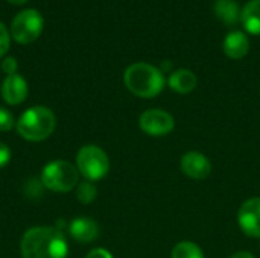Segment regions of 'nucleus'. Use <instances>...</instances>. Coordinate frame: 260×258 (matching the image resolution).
Segmentation results:
<instances>
[{
    "label": "nucleus",
    "instance_id": "1",
    "mask_svg": "<svg viewBox=\"0 0 260 258\" xmlns=\"http://www.w3.org/2000/svg\"><path fill=\"white\" fill-rule=\"evenodd\" d=\"M20 251L23 258H67L69 245L59 230L35 227L24 233Z\"/></svg>",
    "mask_w": 260,
    "mask_h": 258
},
{
    "label": "nucleus",
    "instance_id": "2",
    "mask_svg": "<svg viewBox=\"0 0 260 258\" xmlns=\"http://www.w3.org/2000/svg\"><path fill=\"white\" fill-rule=\"evenodd\" d=\"M123 82L134 96L151 99L163 91L166 79L163 71L155 65L148 62H136L125 70Z\"/></svg>",
    "mask_w": 260,
    "mask_h": 258
},
{
    "label": "nucleus",
    "instance_id": "3",
    "mask_svg": "<svg viewBox=\"0 0 260 258\" xmlns=\"http://www.w3.org/2000/svg\"><path fill=\"white\" fill-rule=\"evenodd\" d=\"M55 129V114L46 106H32L26 109L17 122L18 134L29 141H41Z\"/></svg>",
    "mask_w": 260,
    "mask_h": 258
},
{
    "label": "nucleus",
    "instance_id": "4",
    "mask_svg": "<svg viewBox=\"0 0 260 258\" xmlns=\"http://www.w3.org/2000/svg\"><path fill=\"white\" fill-rule=\"evenodd\" d=\"M78 169L72 163L56 160L44 166L41 181L52 192L67 193L78 184Z\"/></svg>",
    "mask_w": 260,
    "mask_h": 258
},
{
    "label": "nucleus",
    "instance_id": "5",
    "mask_svg": "<svg viewBox=\"0 0 260 258\" xmlns=\"http://www.w3.org/2000/svg\"><path fill=\"white\" fill-rule=\"evenodd\" d=\"M76 169L88 181H99L110 170L108 155L99 146L87 144L76 155Z\"/></svg>",
    "mask_w": 260,
    "mask_h": 258
},
{
    "label": "nucleus",
    "instance_id": "6",
    "mask_svg": "<svg viewBox=\"0 0 260 258\" xmlns=\"http://www.w3.org/2000/svg\"><path fill=\"white\" fill-rule=\"evenodd\" d=\"M44 20L41 14L35 9L20 11L11 24V35L20 44H29L35 41L43 32Z\"/></svg>",
    "mask_w": 260,
    "mask_h": 258
},
{
    "label": "nucleus",
    "instance_id": "7",
    "mask_svg": "<svg viewBox=\"0 0 260 258\" xmlns=\"http://www.w3.org/2000/svg\"><path fill=\"white\" fill-rule=\"evenodd\" d=\"M140 129L151 137H165L175 128V119L165 109L152 108L146 109L139 117Z\"/></svg>",
    "mask_w": 260,
    "mask_h": 258
},
{
    "label": "nucleus",
    "instance_id": "8",
    "mask_svg": "<svg viewBox=\"0 0 260 258\" xmlns=\"http://www.w3.org/2000/svg\"><path fill=\"white\" fill-rule=\"evenodd\" d=\"M238 224L241 231L253 239H260V198L247 199L238 211Z\"/></svg>",
    "mask_w": 260,
    "mask_h": 258
},
{
    "label": "nucleus",
    "instance_id": "9",
    "mask_svg": "<svg viewBox=\"0 0 260 258\" xmlns=\"http://www.w3.org/2000/svg\"><path fill=\"white\" fill-rule=\"evenodd\" d=\"M180 167H181V172L186 176H189L192 179H198V181L209 178L210 173H212V163H210V160L204 154L197 152V151L186 152L181 157Z\"/></svg>",
    "mask_w": 260,
    "mask_h": 258
},
{
    "label": "nucleus",
    "instance_id": "10",
    "mask_svg": "<svg viewBox=\"0 0 260 258\" xmlns=\"http://www.w3.org/2000/svg\"><path fill=\"white\" fill-rule=\"evenodd\" d=\"M2 96L6 103L9 105H18L21 103L27 96V84L23 76L20 75H9L3 81L2 85Z\"/></svg>",
    "mask_w": 260,
    "mask_h": 258
},
{
    "label": "nucleus",
    "instance_id": "11",
    "mask_svg": "<svg viewBox=\"0 0 260 258\" xmlns=\"http://www.w3.org/2000/svg\"><path fill=\"white\" fill-rule=\"evenodd\" d=\"M70 234L76 242L90 243L99 237V225L90 217H76L70 224Z\"/></svg>",
    "mask_w": 260,
    "mask_h": 258
},
{
    "label": "nucleus",
    "instance_id": "12",
    "mask_svg": "<svg viewBox=\"0 0 260 258\" xmlns=\"http://www.w3.org/2000/svg\"><path fill=\"white\" fill-rule=\"evenodd\" d=\"M222 49H224V53L229 58H232V59H241L250 50V40H248V36L244 32L233 30V32H230L224 38Z\"/></svg>",
    "mask_w": 260,
    "mask_h": 258
},
{
    "label": "nucleus",
    "instance_id": "13",
    "mask_svg": "<svg viewBox=\"0 0 260 258\" xmlns=\"http://www.w3.org/2000/svg\"><path fill=\"white\" fill-rule=\"evenodd\" d=\"M168 84H169L172 91L180 93V94H189L197 88L198 79H197V75L192 70L178 68V70L171 73V76L168 79Z\"/></svg>",
    "mask_w": 260,
    "mask_h": 258
},
{
    "label": "nucleus",
    "instance_id": "14",
    "mask_svg": "<svg viewBox=\"0 0 260 258\" xmlns=\"http://www.w3.org/2000/svg\"><path fill=\"white\" fill-rule=\"evenodd\" d=\"M241 21L253 35H260V0H250L241 11Z\"/></svg>",
    "mask_w": 260,
    "mask_h": 258
},
{
    "label": "nucleus",
    "instance_id": "15",
    "mask_svg": "<svg viewBox=\"0 0 260 258\" xmlns=\"http://www.w3.org/2000/svg\"><path fill=\"white\" fill-rule=\"evenodd\" d=\"M213 8L216 17L225 24H235L241 20V9L236 0H216Z\"/></svg>",
    "mask_w": 260,
    "mask_h": 258
},
{
    "label": "nucleus",
    "instance_id": "16",
    "mask_svg": "<svg viewBox=\"0 0 260 258\" xmlns=\"http://www.w3.org/2000/svg\"><path fill=\"white\" fill-rule=\"evenodd\" d=\"M171 258H204V252L195 242L183 240L172 248Z\"/></svg>",
    "mask_w": 260,
    "mask_h": 258
},
{
    "label": "nucleus",
    "instance_id": "17",
    "mask_svg": "<svg viewBox=\"0 0 260 258\" xmlns=\"http://www.w3.org/2000/svg\"><path fill=\"white\" fill-rule=\"evenodd\" d=\"M76 196L79 199V202L82 204H90L96 199L98 196V189L96 186L91 182V181H84L78 186V190H76Z\"/></svg>",
    "mask_w": 260,
    "mask_h": 258
},
{
    "label": "nucleus",
    "instance_id": "18",
    "mask_svg": "<svg viewBox=\"0 0 260 258\" xmlns=\"http://www.w3.org/2000/svg\"><path fill=\"white\" fill-rule=\"evenodd\" d=\"M12 126H14V117H12V114L6 108H2L0 106V131L2 132H6Z\"/></svg>",
    "mask_w": 260,
    "mask_h": 258
},
{
    "label": "nucleus",
    "instance_id": "19",
    "mask_svg": "<svg viewBox=\"0 0 260 258\" xmlns=\"http://www.w3.org/2000/svg\"><path fill=\"white\" fill-rule=\"evenodd\" d=\"M9 32L6 26L0 21V56H3L9 49Z\"/></svg>",
    "mask_w": 260,
    "mask_h": 258
},
{
    "label": "nucleus",
    "instance_id": "20",
    "mask_svg": "<svg viewBox=\"0 0 260 258\" xmlns=\"http://www.w3.org/2000/svg\"><path fill=\"white\" fill-rule=\"evenodd\" d=\"M2 68H3V71H5L8 76H9V75H15V71H17V68H18V62H17V59H15L14 56H8V58L3 59Z\"/></svg>",
    "mask_w": 260,
    "mask_h": 258
},
{
    "label": "nucleus",
    "instance_id": "21",
    "mask_svg": "<svg viewBox=\"0 0 260 258\" xmlns=\"http://www.w3.org/2000/svg\"><path fill=\"white\" fill-rule=\"evenodd\" d=\"M11 160V151L5 143H0V167L6 166Z\"/></svg>",
    "mask_w": 260,
    "mask_h": 258
},
{
    "label": "nucleus",
    "instance_id": "22",
    "mask_svg": "<svg viewBox=\"0 0 260 258\" xmlns=\"http://www.w3.org/2000/svg\"><path fill=\"white\" fill-rule=\"evenodd\" d=\"M85 258H113V255L110 251H107L104 248H96V249L90 251Z\"/></svg>",
    "mask_w": 260,
    "mask_h": 258
},
{
    "label": "nucleus",
    "instance_id": "23",
    "mask_svg": "<svg viewBox=\"0 0 260 258\" xmlns=\"http://www.w3.org/2000/svg\"><path fill=\"white\" fill-rule=\"evenodd\" d=\"M230 258H256L251 252H247V251H239L236 254H233Z\"/></svg>",
    "mask_w": 260,
    "mask_h": 258
},
{
    "label": "nucleus",
    "instance_id": "24",
    "mask_svg": "<svg viewBox=\"0 0 260 258\" xmlns=\"http://www.w3.org/2000/svg\"><path fill=\"white\" fill-rule=\"evenodd\" d=\"M8 2H11V3H14V5H20V3H24V2H27V0H8Z\"/></svg>",
    "mask_w": 260,
    "mask_h": 258
}]
</instances>
